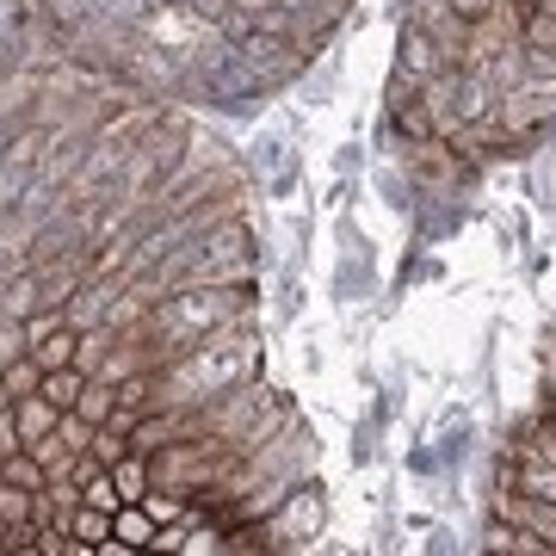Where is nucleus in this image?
I'll return each instance as SVG.
<instances>
[{"label": "nucleus", "mask_w": 556, "mask_h": 556, "mask_svg": "<svg viewBox=\"0 0 556 556\" xmlns=\"http://www.w3.org/2000/svg\"><path fill=\"white\" fill-rule=\"evenodd\" d=\"M87 383H93V378H87L80 365H62V371H50V378H43V396H50L62 415H68V408L80 402V390H87Z\"/></svg>", "instance_id": "7"}, {"label": "nucleus", "mask_w": 556, "mask_h": 556, "mask_svg": "<svg viewBox=\"0 0 556 556\" xmlns=\"http://www.w3.org/2000/svg\"><path fill=\"white\" fill-rule=\"evenodd\" d=\"M112 408H118V402H112V383H87V390H80V402H75V415L87 420L93 433H100V427H112Z\"/></svg>", "instance_id": "8"}, {"label": "nucleus", "mask_w": 556, "mask_h": 556, "mask_svg": "<svg viewBox=\"0 0 556 556\" xmlns=\"http://www.w3.org/2000/svg\"><path fill=\"white\" fill-rule=\"evenodd\" d=\"M0 556H7V544H0Z\"/></svg>", "instance_id": "12"}, {"label": "nucleus", "mask_w": 556, "mask_h": 556, "mask_svg": "<svg viewBox=\"0 0 556 556\" xmlns=\"http://www.w3.org/2000/svg\"><path fill=\"white\" fill-rule=\"evenodd\" d=\"M43 378H50V371H43V365H38L31 353H20L13 365H0V390H7L13 402H20V396H38Z\"/></svg>", "instance_id": "5"}, {"label": "nucleus", "mask_w": 556, "mask_h": 556, "mask_svg": "<svg viewBox=\"0 0 556 556\" xmlns=\"http://www.w3.org/2000/svg\"><path fill=\"white\" fill-rule=\"evenodd\" d=\"M137 556H174V551H161V544H142V551Z\"/></svg>", "instance_id": "11"}, {"label": "nucleus", "mask_w": 556, "mask_h": 556, "mask_svg": "<svg viewBox=\"0 0 556 556\" xmlns=\"http://www.w3.org/2000/svg\"><path fill=\"white\" fill-rule=\"evenodd\" d=\"M155 514H149V507H142V501H130V507H118V514H112V538H118V544H155Z\"/></svg>", "instance_id": "4"}, {"label": "nucleus", "mask_w": 556, "mask_h": 556, "mask_svg": "<svg viewBox=\"0 0 556 556\" xmlns=\"http://www.w3.org/2000/svg\"><path fill=\"white\" fill-rule=\"evenodd\" d=\"M112 489H118L124 507H130V501H149V457L142 452L118 457V464H112Z\"/></svg>", "instance_id": "6"}, {"label": "nucleus", "mask_w": 556, "mask_h": 556, "mask_svg": "<svg viewBox=\"0 0 556 556\" xmlns=\"http://www.w3.org/2000/svg\"><path fill=\"white\" fill-rule=\"evenodd\" d=\"M0 482H7V489H20V495H43L56 477H50V464H38L31 452H7V470H0Z\"/></svg>", "instance_id": "3"}, {"label": "nucleus", "mask_w": 556, "mask_h": 556, "mask_svg": "<svg viewBox=\"0 0 556 556\" xmlns=\"http://www.w3.org/2000/svg\"><path fill=\"white\" fill-rule=\"evenodd\" d=\"M273 532L298 551V544H309V538L321 532V489L316 482H298L291 495H285V507L273 514Z\"/></svg>", "instance_id": "1"}, {"label": "nucleus", "mask_w": 556, "mask_h": 556, "mask_svg": "<svg viewBox=\"0 0 556 556\" xmlns=\"http://www.w3.org/2000/svg\"><path fill=\"white\" fill-rule=\"evenodd\" d=\"M7 415H13V433H20V452H31V445H43V439L56 433V420H62V408L50 396H20L13 402V408H7Z\"/></svg>", "instance_id": "2"}, {"label": "nucleus", "mask_w": 556, "mask_h": 556, "mask_svg": "<svg viewBox=\"0 0 556 556\" xmlns=\"http://www.w3.org/2000/svg\"><path fill=\"white\" fill-rule=\"evenodd\" d=\"M174 556H223V532H186Z\"/></svg>", "instance_id": "9"}, {"label": "nucleus", "mask_w": 556, "mask_h": 556, "mask_svg": "<svg viewBox=\"0 0 556 556\" xmlns=\"http://www.w3.org/2000/svg\"><path fill=\"white\" fill-rule=\"evenodd\" d=\"M93 556H137V544H118V538H105V544H93Z\"/></svg>", "instance_id": "10"}]
</instances>
